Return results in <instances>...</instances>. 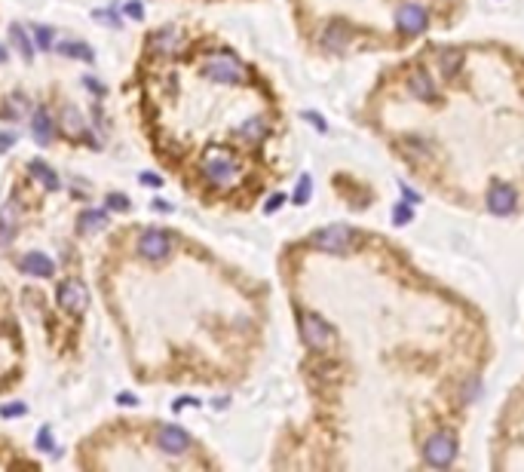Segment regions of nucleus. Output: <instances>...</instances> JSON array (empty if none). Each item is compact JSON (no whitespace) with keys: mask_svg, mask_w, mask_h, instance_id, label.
Instances as JSON below:
<instances>
[{"mask_svg":"<svg viewBox=\"0 0 524 472\" xmlns=\"http://www.w3.org/2000/svg\"><path fill=\"white\" fill-rule=\"evenodd\" d=\"M202 172L212 184H233L240 169H236V160L227 150H209L202 157Z\"/></svg>","mask_w":524,"mask_h":472,"instance_id":"nucleus-1","label":"nucleus"},{"mask_svg":"<svg viewBox=\"0 0 524 472\" xmlns=\"http://www.w3.org/2000/svg\"><path fill=\"white\" fill-rule=\"evenodd\" d=\"M58 304L65 307L68 313H83L86 307H89V292H86V285L80 282V279L61 282V289H58Z\"/></svg>","mask_w":524,"mask_h":472,"instance_id":"nucleus-2","label":"nucleus"},{"mask_svg":"<svg viewBox=\"0 0 524 472\" xmlns=\"http://www.w3.org/2000/svg\"><path fill=\"white\" fill-rule=\"evenodd\" d=\"M202 74L209 77V80H221V83H240L242 68L236 65L233 56H215L209 65L202 68Z\"/></svg>","mask_w":524,"mask_h":472,"instance_id":"nucleus-3","label":"nucleus"},{"mask_svg":"<svg viewBox=\"0 0 524 472\" xmlns=\"http://www.w3.org/2000/svg\"><path fill=\"white\" fill-rule=\"evenodd\" d=\"M138 252L150 261H160L172 252V240L160 230H148V233H141V240H138Z\"/></svg>","mask_w":524,"mask_h":472,"instance_id":"nucleus-4","label":"nucleus"},{"mask_svg":"<svg viewBox=\"0 0 524 472\" xmlns=\"http://www.w3.org/2000/svg\"><path fill=\"white\" fill-rule=\"evenodd\" d=\"M157 445L166 451V454H184L190 448V438L187 433H181L178 426H163L157 433Z\"/></svg>","mask_w":524,"mask_h":472,"instance_id":"nucleus-5","label":"nucleus"},{"mask_svg":"<svg viewBox=\"0 0 524 472\" xmlns=\"http://www.w3.org/2000/svg\"><path fill=\"white\" fill-rule=\"evenodd\" d=\"M16 233H19V206L16 200H9L0 209V245H9Z\"/></svg>","mask_w":524,"mask_h":472,"instance_id":"nucleus-6","label":"nucleus"},{"mask_svg":"<svg viewBox=\"0 0 524 472\" xmlns=\"http://www.w3.org/2000/svg\"><path fill=\"white\" fill-rule=\"evenodd\" d=\"M19 267H22L25 273H31V276H53L56 273V264L46 258V255H40V252H28L22 261H19Z\"/></svg>","mask_w":524,"mask_h":472,"instance_id":"nucleus-7","label":"nucleus"},{"mask_svg":"<svg viewBox=\"0 0 524 472\" xmlns=\"http://www.w3.org/2000/svg\"><path fill=\"white\" fill-rule=\"evenodd\" d=\"M175 46H178V31H172V28H163L160 34L150 37V49L157 56H169Z\"/></svg>","mask_w":524,"mask_h":472,"instance_id":"nucleus-8","label":"nucleus"},{"mask_svg":"<svg viewBox=\"0 0 524 472\" xmlns=\"http://www.w3.org/2000/svg\"><path fill=\"white\" fill-rule=\"evenodd\" d=\"M34 141L37 145H49L53 141V120H49L43 108L34 111Z\"/></svg>","mask_w":524,"mask_h":472,"instance_id":"nucleus-9","label":"nucleus"},{"mask_svg":"<svg viewBox=\"0 0 524 472\" xmlns=\"http://www.w3.org/2000/svg\"><path fill=\"white\" fill-rule=\"evenodd\" d=\"M28 169H31V175H37V181H40V184H43V188H46V190H58V178H56V172H53V169H49V166H46V163H40V160H34V163H31V166H28Z\"/></svg>","mask_w":524,"mask_h":472,"instance_id":"nucleus-10","label":"nucleus"},{"mask_svg":"<svg viewBox=\"0 0 524 472\" xmlns=\"http://www.w3.org/2000/svg\"><path fill=\"white\" fill-rule=\"evenodd\" d=\"M108 224V215L105 212H83L80 215V227H83V233H96Z\"/></svg>","mask_w":524,"mask_h":472,"instance_id":"nucleus-11","label":"nucleus"},{"mask_svg":"<svg viewBox=\"0 0 524 472\" xmlns=\"http://www.w3.org/2000/svg\"><path fill=\"white\" fill-rule=\"evenodd\" d=\"M61 123H65V132H68V135H80V132H83V117H80L74 108H65V114H61Z\"/></svg>","mask_w":524,"mask_h":472,"instance_id":"nucleus-12","label":"nucleus"},{"mask_svg":"<svg viewBox=\"0 0 524 472\" xmlns=\"http://www.w3.org/2000/svg\"><path fill=\"white\" fill-rule=\"evenodd\" d=\"M58 49H61L65 56H74V58H83V61H92V58H96V53H92L86 43H61Z\"/></svg>","mask_w":524,"mask_h":472,"instance_id":"nucleus-13","label":"nucleus"},{"mask_svg":"<svg viewBox=\"0 0 524 472\" xmlns=\"http://www.w3.org/2000/svg\"><path fill=\"white\" fill-rule=\"evenodd\" d=\"M9 34H13V43H16V49H19V53H22L25 58H31V53H34V49H31V40H28V34H25V31L16 25L13 31H9Z\"/></svg>","mask_w":524,"mask_h":472,"instance_id":"nucleus-14","label":"nucleus"},{"mask_svg":"<svg viewBox=\"0 0 524 472\" xmlns=\"http://www.w3.org/2000/svg\"><path fill=\"white\" fill-rule=\"evenodd\" d=\"M6 105H9V108H6V117H13V120H16V117H25L28 111H31V108H28V98H22V96H13V98L6 101Z\"/></svg>","mask_w":524,"mask_h":472,"instance_id":"nucleus-15","label":"nucleus"},{"mask_svg":"<svg viewBox=\"0 0 524 472\" xmlns=\"http://www.w3.org/2000/svg\"><path fill=\"white\" fill-rule=\"evenodd\" d=\"M34 34H37V46L43 49L53 46V28H34Z\"/></svg>","mask_w":524,"mask_h":472,"instance_id":"nucleus-16","label":"nucleus"},{"mask_svg":"<svg viewBox=\"0 0 524 472\" xmlns=\"http://www.w3.org/2000/svg\"><path fill=\"white\" fill-rule=\"evenodd\" d=\"M126 13H129V19H145V9H141L138 0H129V4H126Z\"/></svg>","mask_w":524,"mask_h":472,"instance_id":"nucleus-17","label":"nucleus"},{"mask_svg":"<svg viewBox=\"0 0 524 472\" xmlns=\"http://www.w3.org/2000/svg\"><path fill=\"white\" fill-rule=\"evenodd\" d=\"M108 206H111V209H129V200H126V197H117V193H111V197H108Z\"/></svg>","mask_w":524,"mask_h":472,"instance_id":"nucleus-18","label":"nucleus"},{"mask_svg":"<svg viewBox=\"0 0 524 472\" xmlns=\"http://www.w3.org/2000/svg\"><path fill=\"white\" fill-rule=\"evenodd\" d=\"M37 445L43 448V451H46V448H53V436H49V429H40V436H37Z\"/></svg>","mask_w":524,"mask_h":472,"instance_id":"nucleus-19","label":"nucleus"},{"mask_svg":"<svg viewBox=\"0 0 524 472\" xmlns=\"http://www.w3.org/2000/svg\"><path fill=\"white\" fill-rule=\"evenodd\" d=\"M16 414H25V405H6L4 408V417H16Z\"/></svg>","mask_w":524,"mask_h":472,"instance_id":"nucleus-20","label":"nucleus"},{"mask_svg":"<svg viewBox=\"0 0 524 472\" xmlns=\"http://www.w3.org/2000/svg\"><path fill=\"white\" fill-rule=\"evenodd\" d=\"M86 86H89L92 92H98V96H101V92H105V86H101V83H96V77H86Z\"/></svg>","mask_w":524,"mask_h":472,"instance_id":"nucleus-21","label":"nucleus"},{"mask_svg":"<svg viewBox=\"0 0 524 472\" xmlns=\"http://www.w3.org/2000/svg\"><path fill=\"white\" fill-rule=\"evenodd\" d=\"M141 184H150V188H157V184H160V178L153 175V172H148V175H141Z\"/></svg>","mask_w":524,"mask_h":472,"instance_id":"nucleus-22","label":"nucleus"},{"mask_svg":"<svg viewBox=\"0 0 524 472\" xmlns=\"http://www.w3.org/2000/svg\"><path fill=\"white\" fill-rule=\"evenodd\" d=\"M120 402H123V405H135V396H132V393H123Z\"/></svg>","mask_w":524,"mask_h":472,"instance_id":"nucleus-23","label":"nucleus"},{"mask_svg":"<svg viewBox=\"0 0 524 472\" xmlns=\"http://www.w3.org/2000/svg\"><path fill=\"white\" fill-rule=\"evenodd\" d=\"M9 145H13V135H0V150H6Z\"/></svg>","mask_w":524,"mask_h":472,"instance_id":"nucleus-24","label":"nucleus"},{"mask_svg":"<svg viewBox=\"0 0 524 472\" xmlns=\"http://www.w3.org/2000/svg\"><path fill=\"white\" fill-rule=\"evenodd\" d=\"M4 58H6V53H4V49H0V61H4Z\"/></svg>","mask_w":524,"mask_h":472,"instance_id":"nucleus-25","label":"nucleus"}]
</instances>
